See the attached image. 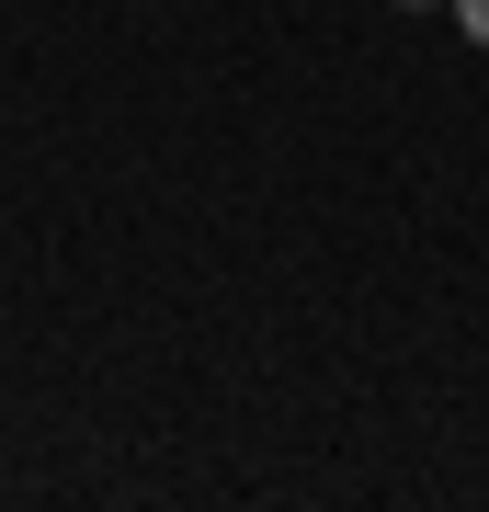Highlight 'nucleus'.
<instances>
[{"label":"nucleus","instance_id":"nucleus-1","mask_svg":"<svg viewBox=\"0 0 489 512\" xmlns=\"http://www.w3.org/2000/svg\"><path fill=\"white\" fill-rule=\"evenodd\" d=\"M455 23H467V35H478V46H489V0H455Z\"/></svg>","mask_w":489,"mask_h":512}]
</instances>
